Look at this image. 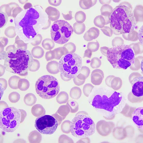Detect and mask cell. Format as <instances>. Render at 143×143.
Here are the masks:
<instances>
[{"label": "cell", "instance_id": "7dc6e473", "mask_svg": "<svg viewBox=\"0 0 143 143\" xmlns=\"http://www.w3.org/2000/svg\"><path fill=\"white\" fill-rule=\"evenodd\" d=\"M101 30L104 35L108 37H111L113 34L112 29L107 26H105L103 28H101Z\"/></svg>", "mask_w": 143, "mask_h": 143}, {"label": "cell", "instance_id": "b9f144b4", "mask_svg": "<svg viewBox=\"0 0 143 143\" xmlns=\"http://www.w3.org/2000/svg\"><path fill=\"white\" fill-rule=\"evenodd\" d=\"M94 87L90 84H86L83 86V92L86 97H88Z\"/></svg>", "mask_w": 143, "mask_h": 143}, {"label": "cell", "instance_id": "d590c367", "mask_svg": "<svg viewBox=\"0 0 143 143\" xmlns=\"http://www.w3.org/2000/svg\"><path fill=\"white\" fill-rule=\"evenodd\" d=\"M42 46L45 50H50L52 49L55 46L54 41L50 39H46L42 43Z\"/></svg>", "mask_w": 143, "mask_h": 143}, {"label": "cell", "instance_id": "ac0fdd59", "mask_svg": "<svg viewBox=\"0 0 143 143\" xmlns=\"http://www.w3.org/2000/svg\"><path fill=\"white\" fill-rule=\"evenodd\" d=\"M58 63L55 60L48 62L46 66L47 71L50 73L52 74H56L59 72L58 68Z\"/></svg>", "mask_w": 143, "mask_h": 143}, {"label": "cell", "instance_id": "4dcf8cb0", "mask_svg": "<svg viewBox=\"0 0 143 143\" xmlns=\"http://www.w3.org/2000/svg\"><path fill=\"white\" fill-rule=\"evenodd\" d=\"M90 71V69L88 67L86 66H82L80 72L77 77L80 79H85L88 77Z\"/></svg>", "mask_w": 143, "mask_h": 143}, {"label": "cell", "instance_id": "ba28073f", "mask_svg": "<svg viewBox=\"0 0 143 143\" xmlns=\"http://www.w3.org/2000/svg\"><path fill=\"white\" fill-rule=\"evenodd\" d=\"M35 88L37 93L40 97L45 99H50L58 94L60 87L56 78L47 75L41 76L37 80Z\"/></svg>", "mask_w": 143, "mask_h": 143}, {"label": "cell", "instance_id": "7402d4cb", "mask_svg": "<svg viewBox=\"0 0 143 143\" xmlns=\"http://www.w3.org/2000/svg\"><path fill=\"white\" fill-rule=\"evenodd\" d=\"M53 50L54 59L58 60H60L63 55L68 53L66 49L63 46L58 47Z\"/></svg>", "mask_w": 143, "mask_h": 143}, {"label": "cell", "instance_id": "f5cc1de1", "mask_svg": "<svg viewBox=\"0 0 143 143\" xmlns=\"http://www.w3.org/2000/svg\"><path fill=\"white\" fill-rule=\"evenodd\" d=\"M72 11H70L68 13L65 14L62 13V14L64 18L66 20L70 21L72 19L73 17L72 14Z\"/></svg>", "mask_w": 143, "mask_h": 143}, {"label": "cell", "instance_id": "e0dca14e", "mask_svg": "<svg viewBox=\"0 0 143 143\" xmlns=\"http://www.w3.org/2000/svg\"><path fill=\"white\" fill-rule=\"evenodd\" d=\"M31 112L33 116L36 117H38L44 115L46 111L45 108L42 105L37 104L32 107Z\"/></svg>", "mask_w": 143, "mask_h": 143}, {"label": "cell", "instance_id": "11a10c76", "mask_svg": "<svg viewBox=\"0 0 143 143\" xmlns=\"http://www.w3.org/2000/svg\"><path fill=\"white\" fill-rule=\"evenodd\" d=\"M92 55V52L91 51L88 49L86 50L85 51L84 54V57H85L91 58Z\"/></svg>", "mask_w": 143, "mask_h": 143}, {"label": "cell", "instance_id": "7a4b0ae2", "mask_svg": "<svg viewBox=\"0 0 143 143\" xmlns=\"http://www.w3.org/2000/svg\"><path fill=\"white\" fill-rule=\"evenodd\" d=\"M88 100L95 108L107 117L120 113L126 104V98L123 93L107 87L93 88Z\"/></svg>", "mask_w": 143, "mask_h": 143}, {"label": "cell", "instance_id": "484cf974", "mask_svg": "<svg viewBox=\"0 0 143 143\" xmlns=\"http://www.w3.org/2000/svg\"><path fill=\"white\" fill-rule=\"evenodd\" d=\"M44 51L42 48L40 46H36L33 47L31 51V54L34 58H40L44 56Z\"/></svg>", "mask_w": 143, "mask_h": 143}, {"label": "cell", "instance_id": "ee69618b", "mask_svg": "<svg viewBox=\"0 0 143 143\" xmlns=\"http://www.w3.org/2000/svg\"><path fill=\"white\" fill-rule=\"evenodd\" d=\"M40 64L39 61L36 59H33L32 64L31 66L29 71L31 72H35L39 69Z\"/></svg>", "mask_w": 143, "mask_h": 143}, {"label": "cell", "instance_id": "9a60e30c", "mask_svg": "<svg viewBox=\"0 0 143 143\" xmlns=\"http://www.w3.org/2000/svg\"><path fill=\"white\" fill-rule=\"evenodd\" d=\"M104 78L103 72L100 69H97L92 71L91 75V81L95 85L100 84Z\"/></svg>", "mask_w": 143, "mask_h": 143}, {"label": "cell", "instance_id": "f907efd6", "mask_svg": "<svg viewBox=\"0 0 143 143\" xmlns=\"http://www.w3.org/2000/svg\"><path fill=\"white\" fill-rule=\"evenodd\" d=\"M73 81L74 84L78 86L83 85L85 83V79L81 80L76 77L73 78Z\"/></svg>", "mask_w": 143, "mask_h": 143}, {"label": "cell", "instance_id": "5b68a950", "mask_svg": "<svg viewBox=\"0 0 143 143\" xmlns=\"http://www.w3.org/2000/svg\"><path fill=\"white\" fill-rule=\"evenodd\" d=\"M106 56L113 68L126 70L135 63V54L130 45L122 44L107 50Z\"/></svg>", "mask_w": 143, "mask_h": 143}, {"label": "cell", "instance_id": "3957f363", "mask_svg": "<svg viewBox=\"0 0 143 143\" xmlns=\"http://www.w3.org/2000/svg\"><path fill=\"white\" fill-rule=\"evenodd\" d=\"M4 59L6 71L23 76L28 74L33 60L29 51L16 48L6 51Z\"/></svg>", "mask_w": 143, "mask_h": 143}, {"label": "cell", "instance_id": "f6af8a7d", "mask_svg": "<svg viewBox=\"0 0 143 143\" xmlns=\"http://www.w3.org/2000/svg\"><path fill=\"white\" fill-rule=\"evenodd\" d=\"M58 142L59 143L74 142L72 139L64 134L62 135L60 137Z\"/></svg>", "mask_w": 143, "mask_h": 143}, {"label": "cell", "instance_id": "74e56055", "mask_svg": "<svg viewBox=\"0 0 143 143\" xmlns=\"http://www.w3.org/2000/svg\"><path fill=\"white\" fill-rule=\"evenodd\" d=\"M20 94L18 92L15 91L10 93L8 96L9 100L12 103L17 102L20 99Z\"/></svg>", "mask_w": 143, "mask_h": 143}, {"label": "cell", "instance_id": "cb8c5ba5", "mask_svg": "<svg viewBox=\"0 0 143 143\" xmlns=\"http://www.w3.org/2000/svg\"><path fill=\"white\" fill-rule=\"evenodd\" d=\"M81 94L82 92L81 89L77 86L72 87L70 92V97L74 99H78L80 97Z\"/></svg>", "mask_w": 143, "mask_h": 143}, {"label": "cell", "instance_id": "94428289", "mask_svg": "<svg viewBox=\"0 0 143 143\" xmlns=\"http://www.w3.org/2000/svg\"><path fill=\"white\" fill-rule=\"evenodd\" d=\"M60 76L62 80L65 81H68L72 79L71 78H69L64 76L61 74H60Z\"/></svg>", "mask_w": 143, "mask_h": 143}, {"label": "cell", "instance_id": "7c38bea8", "mask_svg": "<svg viewBox=\"0 0 143 143\" xmlns=\"http://www.w3.org/2000/svg\"><path fill=\"white\" fill-rule=\"evenodd\" d=\"M132 120L135 125L142 131L143 128V107H140L136 108L132 113Z\"/></svg>", "mask_w": 143, "mask_h": 143}, {"label": "cell", "instance_id": "680465c9", "mask_svg": "<svg viewBox=\"0 0 143 143\" xmlns=\"http://www.w3.org/2000/svg\"><path fill=\"white\" fill-rule=\"evenodd\" d=\"M5 69L4 65L0 64V76H2L4 74Z\"/></svg>", "mask_w": 143, "mask_h": 143}, {"label": "cell", "instance_id": "d4e9b609", "mask_svg": "<svg viewBox=\"0 0 143 143\" xmlns=\"http://www.w3.org/2000/svg\"><path fill=\"white\" fill-rule=\"evenodd\" d=\"M68 94L66 92L62 91L58 94L56 97L57 102L59 104H65L68 100Z\"/></svg>", "mask_w": 143, "mask_h": 143}, {"label": "cell", "instance_id": "d6a6232c", "mask_svg": "<svg viewBox=\"0 0 143 143\" xmlns=\"http://www.w3.org/2000/svg\"><path fill=\"white\" fill-rule=\"evenodd\" d=\"M66 104L69 107L71 113H75L77 112L79 110L78 104L74 100H68Z\"/></svg>", "mask_w": 143, "mask_h": 143}, {"label": "cell", "instance_id": "db71d44e", "mask_svg": "<svg viewBox=\"0 0 143 143\" xmlns=\"http://www.w3.org/2000/svg\"><path fill=\"white\" fill-rule=\"evenodd\" d=\"M50 4L55 6H59L61 3L62 0H48Z\"/></svg>", "mask_w": 143, "mask_h": 143}, {"label": "cell", "instance_id": "8fae6325", "mask_svg": "<svg viewBox=\"0 0 143 143\" xmlns=\"http://www.w3.org/2000/svg\"><path fill=\"white\" fill-rule=\"evenodd\" d=\"M58 123L53 117L44 115L37 118L35 120V126L40 133L45 134H53L56 130Z\"/></svg>", "mask_w": 143, "mask_h": 143}, {"label": "cell", "instance_id": "836d02e7", "mask_svg": "<svg viewBox=\"0 0 143 143\" xmlns=\"http://www.w3.org/2000/svg\"><path fill=\"white\" fill-rule=\"evenodd\" d=\"M138 32L133 30L130 33H124L122 34V36L125 39L131 41H135L138 39Z\"/></svg>", "mask_w": 143, "mask_h": 143}, {"label": "cell", "instance_id": "ffe728a7", "mask_svg": "<svg viewBox=\"0 0 143 143\" xmlns=\"http://www.w3.org/2000/svg\"><path fill=\"white\" fill-rule=\"evenodd\" d=\"M36 130L33 131L29 134L28 140L30 143H39L41 142L42 136L41 134Z\"/></svg>", "mask_w": 143, "mask_h": 143}, {"label": "cell", "instance_id": "44dd1931", "mask_svg": "<svg viewBox=\"0 0 143 143\" xmlns=\"http://www.w3.org/2000/svg\"><path fill=\"white\" fill-rule=\"evenodd\" d=\"M37 100L35 96L32 93H29L24 96L23 101L26 105L28 106H32L36 103Z\"/></svg>", "mask_w": 143, "mask_h": 143}, {"label": "cell", "instance_id": "816d5d0a", "mask_svg": "<svg viewBox=\"0 0 143 143\" xmlns=\"http://www.w3.org/2000/svg\"><path fill=\"white\" fill-rule=\"evenodd\" d=\"M138 39L142 45H143V25L140 28L138 34Z\"/></svg>", "mask_w": 143, "mask_h": 143}, {"label": "cell", "instance_id": "2e32d148", "mask_svg": "<svg viewBox=\"0 0 143 143\" xmlns=\"http://www.w3.org/2000/svg\"><path fill=\"white\" fill-rule=\"evenodd\" d=\"M45 11L49 19L52 21H56L60 16L59 11L56 8L51 6L47 7Z\"/></svg>", "mask_w": 143, "mask_h": 143}, {"label": "cell", "instance_id": "7bdbcfd3", "mask_svg": "<svg viewBox=\"0 0 143 143\" xmlns=\"http://www.w3.org/2000/svg\"><path fill=\"white\" fill-rule=\"evenodd\" d=\"M101 63V60L98 58L94 57L91 60V66L93 68H98L100 66Z\"/></svg>", "mask_w": 143, "mask_h": 143}, {"label": "cell", "instance_id": "277c9868", "mask_svg": "<svg viewBox=\"0 0 143 143\" xmlns=\"http://www.w3.org/2000/svg\"><path fill=\"white\" fill-rule=\"evenodd\" d=\"M108 18L113 33L117 35L131 33L137 23L132 10L125 5L116 6Z\"/></svg>", "mask_w": 143, "mask_h": 143}, {"label": "cell", "instance_id": "e575fe53", "mask_svg": "<svg viewBox=\"0 0 143 143\" xmlns=\"http://www.w3.org/2000/svg\"><path fill=\"white\" fill-rule=\"evenodd\" d=\"M75 19L77 22L79 23H83L86 18L85 13L83 11H79L77 12L74 16Z\"/></svg>", "mask_w": 143, "mask_h": 143}, {"label": "cell", "instance_id": "30bf717a", "mask_svg": "<svg viewBox=\"0 0 143 143\" xmlns=\"http://www.w3.org/2000/svg\"><path fill=\"white\" fill-rule=\"evenodd\" d=\"M50 32L52 40L56 43L63 44L69 40L73 30L72 26L67 21L60 19L53 23Z\"/></svg>", "mask_w": 143, "mask_h": 143}, {"label": "cell", "instance_id": "1f68e13d", "mask_svg": "<svg viewBox=\"0 0 143 143\" xmlns=\"http://www.w3.org/2000/svg\"><path fill=\"white\" fill-rule=\"evenodd\" d=\"M112 7L109 4L103 5L101 7L100 11L102 16L105 17H108L112 11Z\"/></svg>", "mask_w": 143, "mask_h": 143}, {"label": "cell", "instance_id": "bcb514c9", "mask_svg": "<svg viewBox=\"0 0 143 143\" xmlns=\"http://www.w3.org/2000/svg\"><path fill=\"white\" fill-rule=\"evenodd\" d=\"M124 40L121 37H116L113 39L112 41V44L113 47L119 45L123 44Z\"/></svg>", "mask_w": 143, "mask_h": 143}, {"label": "cell", "instance_id": "4fadbf2b", "mask_svg": "<svg viewBox=\"0 0 143 143\" xmlns=\"http://www.w3.org/2000/svg\"><path fill=\"white\" fill-rule=\"evenodd\" d=\"M132 92L135 96L139 97L143 95V76L138 77L133 82Z\"/></svg>", "mask_w": 143, "mask_h": 143}, {"label": "cell", "instance_id": "6f0895ef", "mask_svg": "<svg viewBox=\"0 0 143 143\" xmlns=\"http://www.w3.org/2000/svg\"><path fill=\"white\" fill-rule=\"evenodd\" d=\"M125 5L131 8L132 10V6L128 2H124L121 3L119 4V5Z\"/></svg>", "mask_w": 143, "mask_h": 143}, {"label": "cell", "instance_id": "f1b7e54d", "mask_svg": "<svg viewBox=\"0 0 143 143\" xmlns=\"http://www.w3.org/2000/svg\"><path fill=\"white\" fill-rule=\"evenodd\" d=\"M30 86V83L26 79L21 78L19 80L18 87L19 89L22 91L27 90Z\"/></svg>", "mask_w": 143, "mask_h": 143}, {"label": "cell", "instance_id": "91938a15", "mask_svg": "<svg viewBox=\"0 0 143 143\" xmlns=\"http://www.w3.org/2000/svg\"><path fill=\"white\" fill-rule=\"evenodd\" d=\"M100 3L102 5L109 4L111 2V0H99Z\"/></svg>", "mask_w": 143, "mask_h": 143}, {"label": "cell", "instance_id": "52a82bcc", "mask_svg": "<svg viewBox=\"0 0 143 143\" xmlns=\"http://www.w3.org/2000/svg\"><path fill=\"white\" fill-rule=\"evenodd\" d=\"M60 74L71 79L77 77L80 73L82 65V59L79 55L69 53L62 56L58 62Z\"/></svg>", "mask_w": 143, "mask_h": 143}, {"label": "cell", "instance_id": "d6986e66", "mask_svg": "<svg viewBox=\"0 0 143 143\" xmlns=\"http://www.w3.org/2000/svg\"><path fill=\"white\" fill-rule=\"evenodd\" d=\"M136 22H143V6L141 5H136L133 12Z\"/></svg>", "mask_w": 143, "mask_h": 143}, {"label": "cell", "instance_id": "ab89813d", "mask_svg": "<svg viewBox=\"0 0 143 143\" xmlns=\"http://www.w3.org/2000/svg\"><path fill=\"white\" fill-rule=\"evenodd\" d=\"M8 20V16L7 14L4 12H0V28L4 27L6 24Z\"/></svg>", "mask_w": 143, "mask_h": 143}, {"label": "cell", "instance_id": "603a6c76", "mask_svg": "<svg viewBox=\"0 0 143 143\" xmlns=\"http://www.w3.org/2000/svg\"><path fill=\"white\" fill-rule=\"evenodd\" d=\"M97 0H80L79 1V5L80 7L84 10L88 9L94 5Z\"/></svg>", "mask_w": 143, "mask_h": 143}, {"label": "cell", "instance_id": "6da1fadb", "mask_svg": "<svg viewBox=\"0 0 143 143\" xmlns=\"http://www.w3.org/2000/svg\"><path fill=\"white\" fill-rule=\"evenodd\" d=\"M14 21L15 30L20 39L33 46L40 44L36 38L38 33L48 29L51 23L45 11L38 5L21 11Z\"/></svg>", "mask_w": 143, "mask_h": 143}, {"label": "cell", "instance_id": "f35d334b", "mask_svg": "<svg viewBox=\"0 0 143 143\" xmlns=\"http://www.w3.org/2000/svg\"><path fill=\"white\" fill-rule=\"evenodd\" d=\"M99 47V44L98 42L96 41V42H88L87 45V49L90 50L92 52H94L97 51Z\"/></svg>", "mask_w": 143, "mask_h": 143}, {"label": "cell", "instance_id": "8992f818", "mask_svg": "<svg viewBox=\"0 0 143 143\" xmlns=\"http://www.w3.org/2000/svg\"><path fill=\"white\" fill-rule=\"evenodd\" d=\"M70 128L72 135L81 139L93 134L96 131V125L88 115L79 114L76 115L72 120Z\"/></svg>", "mask_w": 143, "mask_h": 143}, {"label": "cell", "instance_id": "681fc988", "mask_svg": "<svg viewBox=\"0 0 143 143\" xmlns=\"http://www.w3.org/2000/svg\"><path fill=\"white\" fill-rule=\"evenodd\" d=\"M45 57L46 60L48 61L54 59L53 50L50 51L46 52L45 54Z\"/></svg>", "mask_w": 143, "mask_h": 143}, {"label": "cell", "instance_id": "83f0119b", "mask_svg": "<svg viewBox=\"0 0 143 143\" xmlns=\"http://www.w3.org/2000/svg\"><path fill=\"white\" fill-rule=\"evenodd\" d=\"M21 78L17 76L14 75L11 77L8 81V85L10 87L13 89H18V84L19 80Z\"/></svg>", "mask_w": 143, "mask_h": 143}, {"label": "cell", "instance_id": "5bb4252c", "mask_svg": "<svg viewBox=\"0 0 143 143\" xmlns=\"http://www.w3.org/2000/svg\"><path fill=\"white\" fill-rule=\"evenodd\" d=\"M99 34V30L97 28L92 27L85 32L83 37L86 41H91L97 38Z\"/></svg>", "mask_w": 143, "mask_h": 143}, {"label": "cell", "instance_id": "4316f807", "mask_svg": "<svg viewBox=\"0 0 143 143\" xmlns=\"http://www.w3.org/2000/svg\"><path fill=\"white\" fill-rule=\"evenodd\" d=\"M73 29L74 32L78 35L83 34L85 31L86 26L84 23H79L75 22L73 25Z\"/></svg>", "mask_w": 143, "mask_h": 143}, {"label": "cell", "instance_id": "9c48e42d", "mask_svg": "<svg viewBox=\"0 0 143 143\" xmlns=\"http://www.w3.org/2000/svg\"><path fill=\"white\" fill-rule=\"evenodd\" d=\"M21 118L19 109L13 107L5 108L0 112V128L6 132H13L19 127Z\"/></svg>", "mask_w": 143, "mask_h": 143}, {"label": "cell", "instance_id": "60d3db41", "mask_svg": "<svg viewBox=\"0 0 143 143\" xmlns=\"http://www.w3.org/2000/svg\"><path fill=\"white\" fill-rule=\"evenodd\" d=\"M63 46L67 50L68 53H74L76 50V46L73 43L69 42L65 44Z\"/></svg>", "mask_w": 143, "mask_h": 143}, {"label": "cell", "instance_id": "8d00e7d4", "mask_svg": "<svg viewBox=\"0 0 143 143\" xmlns=\"http://www.w3.org/2000/svg\"><path fill=\"white\" fill-rule=\"evenodd\" d=\"M71 122L70 121L66 120L62 122L61 125V129L63 132L68 134L71 132Z\"/></svg>", "mask_w": 143, "mask_h": 143}, {"label": "cell", "instance_id": "9f6ffc18", "mask_svg": "<svg viewBox=\"0 0 143 143\" xmlns=\"http://www.w3.org/2000/svg\"><path fill=\"white\" fill-rule=\"evenodd\" d=\"M21 112V123H22L24 120L25 117L24 116V115L26 114V112L23 109H19Z\"/></svg>", "mask_w": 143, "mask_h": 143}, {"label": "cell", "instance_id": "c3c4849f", "mask_svg": "<svg viewBox=\"0 0 143 143\" xmlns=\"http://www.w3.org/2000/svg\"><path fill=\"white\" fill-rule=\"evenodd\" d=\"M0 81V88L1 94L6 88L7 86V81L5 79L1 78Z\"/></svg>", "mask_w": 143, "mask_h": 143}, {"label": "cell", "instance_id": "f546056e", "mask_svg": "<svg viewBox=\"0 0 143 143\" xmlns=\"http://www.w3.org/2000/svg\"><path fill=\"white\" fill-rule=\"evenodd\" d=\"M93 22L96 26L100 28L104 27L106 23L104 17L101 15L96 16L94 19Z\"/></svg>", "mask_w": 143, "mask_h": 143}]
</instances>
